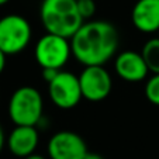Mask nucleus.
Listing matches in <instances>:
<instances>
[{"mask_svg":"<svg viewBox=\"0 0 159 159\" xmlns=\"http://www.w3.org/2000/svg\"><path fill=\"white\" fill-rule=\"evenodd\" d=\"M72 57L82 65L103 66L116 55L118 33L108 21L94 20L83 23L70 38Z\"/></svg>","mask_w":159,"mask_h":159,"instance_id":"f257e3e1","label":"nucleus"},{"mask_svg":"<svg viewBox=\"0 0 159 159\" xmlns=\"http://www.w3.org/2000/svg\"><path fill=\"white\" fill-rule=\"evenodd\" d=\"M39 17L45 31L70 39L84 21L76 0H42Z\"/></svg>","mask_w":159,"mask_h":159,"instance_id":"f03ea898","label":"nucleus"},{"mask_svg":"<svg viewBox=\"0 0 159 159\" xmlns=\"http://www.w3.org/2000/svg\"><path fill=\"white\" fill-rule=\"evenodd\" d=\"M42 96L33 86L18 87L10 97L9 116L16 127H35L42 117Z\"/></svg>","mask_w":159,"mask_h":159,"instance_id":"7ed1b4c3","label":"nucleus"},{"mask_svg":"<svg viewBox=\"0 0 159 159\" xmlns=\"http://www.w3.org/2000/svg\"><path fill=\"white\" fill-rule=\"evenodd\" d=\"M31 41V25L23 16L9 14L0 18V49L6 55L24 51Z\"/></svg>","mask_w":159,"mask_h":159,"instance_id":"20e7f679","label":"nucleus"},{"mask_svg":"<svg viewBox=\"0 0 159 159\" xmlns=\"http://www.w3.org/2000/svg\"><path fill=\"white\" fill-rule=\"evenodd\" d=\"M34 55L42 69L59 70L72 57L70 39L47 33L37 41Z\"/></svg>","mask_w":159,"mask_h":159,"instance_id":"39448f33","label":"nucleus"},{"mask_svg":"<svg viewBox=\"0 0 159 159\" xmlns=\"http://www.w3.org/2000/svg\"><path fill=\"white\" fill-rule=\"evenodd\" d=\"M48 94L51 102L57 107L63 108V110L76 107L83 99L79 76L61 70L57 78L51 83H48Z\"/></svg>","mask_w":159,"mask_h":159,"instance_id":"423d86ee","label":"nucleus"},{"mask_svg":"<svg viewBox=\"0 0 159 159\" xmlns=\"http://www.w3.org/2000/svg\"><path fill=\"white\" fill-rule=\"evenodd\" d=\"M79 83L83 99L102 102L113 89L111 76L103 66H86L79 75Z\"/></svg>","mask_w":159,"mask_h":159,"instance_id":"0eeeda50","label":"nucleus"},{"mask_svg":"<svg viewBox=\"0 0 159 159\" xmlns=\"http://www.w3.org/2000/svg\"><path fill=\"white\" fill-rule=\"evenodd\" d=\"M87 153L86 142L76 132L59 131L48 141V156L51 159H84Z\"/></svg>","mask_w":159,"mask_h":159,"instance_id":"6e6552de","label":"nucleus"},{"mask_svg":"<svg viewBox=\"0 0 159 159\" xmlns=\"http://www.w3.org/2000/svg\"><path fill=\"white\" fill-rule=\"evenodd\" d=\"M114 68L123 80L131 83L142 82L149 72L141 52L135 51H124L118 54L114 61Z\"/></svg>","mask_w":159,"mask_h":159,"instance_id":"1a4fd4ad","label":"nucleus"},{"mask_svg":"<svg viewBox=\"0 0 159 159\" xmlns=\"http://www.w3.org/2000/svg\"><path fill=\"white\" fill-rule=\"evenodd\" d=\"M134 27L141 33H158L159 30V0H138L131 11Z\"/></svg>","mask_w":159,"mask_h":159,"instance_id":"9d476101","label":"nucleus"},{"mask_svg":"<svg viewBox=\"0 0 159 159\" xmlns=\"http://www.w3.org/2000/svg\"><path fill=\"white\" fill-rule=\"evenodd\" d=\"M38 141L39 135L35 127H16L7 138V147L14 156L27 158L37 149Z\"/></svg>","mask_w":159,"mask_h":159,"instance_id":"9b49d317","label":"nucleus"},{"mask_svg":"<svg viewBox=\"0 0 159 159\" xmlns=\"http://www.w3.org/2000/svg\"><path fill=\"white\" fill-rule=\"evenodd\" d=\"M141 55L147 63L149 72H152L153 75L159 73V37L151 38L145 42L142 47Z\"/></svg>","mask_w":159,"mask_h":159,"instance_id":"f8f14e48","label":"nucleus"},{"mask_svg":"<svg viewBox=\"0 0 159 159\" xmlns=\"http://www.w3.org/2000/svg\"><path fill=\"white\" fill-rule=\"evenodd\" d=\"M145 96L148 102L152 104L159 106V73L151 76L145 84Z\"/></svg>","mask_w":159,"mask_h":159,"instance_id":"ddd939ff","label":"nucleus"},{"mask_svg":"<svg viewBox=\"0 0 159 159\" xmlns=\"http://www.w3.org/2000/svg\"><path fill=\"white\" fill-rule=\"evenodd\" d=\"M76 3H78L79 14L82 16L83 21L86 18H90L94 16V13H96V3H94V0H76Z\"/></svg>","mask_w":159,"mask_h":159,"instance_id":"4468645a","label":"nucleus"},{"mask_svg":"<svg viewBox=\"0 0 159 159\" xmlns=\"http://www.w3.org/2000/svg\"><path fill=\"white\" fill-rule=\"evenodd\" d=\"M61 70H57V69H42V79H44L47 83H51L57 75L59 73Z\"/></svg>","mask_w":159,"mask_h":159,"instance_id":"2eb2a0df","label":"nucleus"},{"mask_svg":"<svg viewBox=\"0 0 159 159\" xmlns=\"http://www.w3.org/2000/svg\"><path fill=\"white\" fill-rule=\"evenodd\" d=\"M6 57L7 55L4 54L2 49H0V73L4 70V68H6Z\"/></svg>","mask_w":159,"mask_h":159,"instance_id":"dca6fc26","label":"nucleus"},{"mask_svg":"<svg viewBox=\"0 0 159 159\" xmlns=\"http://www.w3.org/2000/svg\"><path fill=\"white\" fill-rule=\"evenodd\" d=\"M4 141H6V138H4V131H3V128H2V125H0V152H2V149H3V147H4Z\"/></svg>","mask_w":159,"mask_h":159,"instance_id":"f3484780","label":"nucleus"},{"mask_svg":"<svg viewBox=\"0 0 159 159\" xmlns=\"http://www.w3.org/2000/svg\"><path fill=\"white\" fill-rule=\"evenodd\" d=\"M84 159H104L102 155H99V153H94V152H89L86 156H84Z\"/></svg>","mask_w":159,"mask_h":159,"instance_id":"a211bd4d","label":"nucleus"},{"mask_svg":"<svg viewBox=\"0 0 159 159\" xmlns=\"http://www.w3.org/2000/svg\"><path fill=\"white\" fill-rule=\"evenodd\" d=\"M24 159H45V158L42 155H38V153H33V155L27 156V158H24Z\"/></svg>","mask_w":159,"mask_h":159,"instance_id":"6ab92c4d","label":"nucleus"},{"mask_svg":"<svg viewBox=\"0 0 159 159\" xmlns=\"http://www.w3.org/2000/svg\"><path fill=\"white\" fill-rule=\"evenodd\" d=\"M10 0H0V6H3V4H6V3H9Z\"/></svg>","mask_w":159,"mask_h":159,"instance_id":"aec40b11","label":"nucleus"},{"mask_svg":"<svg viewBox=\"0 0 159 159\" xmlns=\"http://www.w3.org/2000/svg\"><path fill=\"white\" fill-rule=\"evenodd\" d=\"M158 37H159V30H158Z\"/></svg>","mask_w":159,"mask_h":159,"instance_id":"412c9836","label":"nucleus"}]
</instances>
